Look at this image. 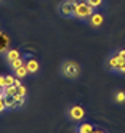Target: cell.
<instances>
[{"label":"cell","instance_id":"cell-1","mask_svg":"<svg viewBox=\"0 0 125 133\" xmlns=\"http://www.w3.org/2000/svg\"><path fill=\"white\" fill-rule=\"evenodd\" d=\"M93 13H95V8L90 6L87 0H77L75 8H74V18L85 21V19H90V16Z\"/></svg>","mask_w":125,"mask_h":133},{"label":"cell","instance_id":"cell-2","mask_svg":"<svg viewBox=\"0 0 125 133\" xmlns=\"http://www.w3.org/2000/svg\"><path fill=\"white\" fill-rule=\"evenodd\" d=\"M61 74L66 79L74 80V79H77L80 75V64L72 61V59H67V61H64L61 64Z\"/></svg>","mask_w":125,"mask_h":133},{"label":"cell","instance_id":"cell-3","mask_svg":"<svg viewBox=\"0 0 125 133\" xmlns=\"http://www.w3.org/2000/svg\"><path fill=\"white\" fill-rule=\"evenodd\" d=\"M77 0H64L58 5V13L63 18H74V8Z\"/></svg>","mask_w":125,"mask_h":133},{"label":"cell","instance_id":"cell-4","mask_svg":"<svg viewBox=\"0 0 125 133\" xmlns=\"http://www.w3.org/2000/svg\"><path fill=\"white\" fill-rule=\"evenodd\" d=\"M67 116H69V119H72V120H75V122H80L83 117H85V109L82 108V106H72L69 111H67Z\"/></svg>","mask_w":125,"mask_h":133},{"label":"cell","instance_id":"cell-5","mask_svg":"<svg viewBox=\"0 0 125 133\" xmlns=\"http://www.w3.org/2000/svg\"><path fill=\"white\" fill-rule=\"evenodd\" d=\"M10 43H11L10 37H8L3 31H0V55H2V53H6V51L10 50Z\"/></svg>","mask_w":125,"mask_h":133},{"label":"cell","instance_id":"cell-6","mask_svg":"<svg viewBox=\"0 0 125 133\" xmlns=\"http://www.w3.org/2000/svg\"><path fill=\"white\" fill-rule=\"evenodd\" d=\"M88 23H90V26H93V27H100V26L104 23V16H103L101 13H98V11H95V13L90 16Z\"/></svg>","mask_w":125,"mask_h":133},{"label":"cell","instance_id":"cell-7","mask_svg":"<svg viewBox=\"0 0 125 133\" xmlns=\"http://www.w3.org/2000/svg\"><path fill=\"white\" fill-rule=\"evenodd\" d=\"M24 66L27 68V72L29 74H35L38 71V61L34 59V58H29L27 61H24Z\"/></svg>","mask_w":125,"mask_h":133},{"label":"cell","instance_id":"cell-8","mask_svg":"<svg viewBox=\"0 0 125 133\" xmlns=\"http://www.w3.org/2000/svg\"><path fill=\"white\" fill-rule=\"evenodd\" d=\"M122 61H123V59H120L119 56H117V53H115L114 56H111V58L108 59V66H109V69L117 71V69H119V66L122 64Z\"/></svg>","mask_w":125,"mask_h":133},{"label":"cell","instance_id":"cell-9","mask_svg":"<svg viewBox=\"0 0 125 133\" xmlns=\"http://www.w3.org/2000/svg\"><path fill=\"white\" fill-rule=\"evenodd\" d=\"M18 58H21V53H19V50L10 48V50L6 51V61H8V63H13V61H16Z\"/></svg>","mask_w":125,"mask_h":133},{"label":"cell","instance_id":"cell-10","mask_svg":"<svg viewBox=\"0 0 125 133\" xmlns=\"http://www.w3.org/2000/svg\"><path fill=\"white\" fill-rule=\"evenodd\" d=\"M3 101H5V108L6 109H18L15 96H6V95H3Z\"/></svg>","mask_w":125,"mask_h":133},{"label":"cell","instance_id":"cell-11","mask_svg":"<svg viewBox=\"0 0 125 133\" xmlns=\"http://www.w3.org/2000/svg\"><path fill=\"white\" fill-rule=\"evenodd\" d=\"M93 128H95V127L91 125V123L83 122V123H80V125H79V128H77V133H91Z\"/></svg>","mask_w":125,"mask_h":133},{"label":"cell","instance_id":"cell-12","mask_svg":"<svg viewBox=\"0 0 125 133\" xmlns=\"http://www.w3.org/2000/svg\"><path fill=\"white\" fill-rule=\"evenodd\" d=\"M27 74H29V72H27V68H26V66H21V68H18V69L15 71V75H16L18 79H24Z\"/></svg>","mask_w":125,"mask_h":133},{"label":"cell","instance_id":"cell-13","mask_svg":"<svg viewBox=\"0 0 125 133\" xmlns=\"http://www.w3.org/2000/svg\"><path fill=\"white\" fill-rule=\"evenodd\" d=\"M3 95H6V96H16V87L15 85H10V87H5L3 88Z\"/></svg>","mask_w":125,"mask_h":133},{"label":"cell","instance_id":"cell-14","mask_svg":"<svg viewBox=\"0 0 125 133\" xmlns=\"http://www.w3.org/2000/svg\"><path fill=\"white\" fill-rule=\"evenodd\" d=\"M10 66H11V69H13V71H16L18 68H21V66H24V59H23V58H18L16 61L10 63Z\"/></svg>","mask_w":125,"mask_h":133},{"label":"cell","instance_id":"cell-15","mask_svg":"<svg viewBox=\"0 0 125 133\" xmlns=\"http://www.w3.org/2000/svg\"><path fill=\"white\" fill-rule=\"evenodd\" d=\"M15 99H16V106H18V109H19V108H23L24 104H26V96H21V95H16V96H15Z\"/></svg>","mask_w":125,"mask_h":133},{"label":"cell","instance_id":"cell-16","mask_svg":"<svg viewBox=\"0 0 125 133\" xmlns=\"http://www.w3.org/2000/svg\"><path fill=\"white\" fill-rule=\"evenodd\" d=\"M114 99H115V103H125V91H117L115 93V96H114Z\"/></svg>","mask_w":125,"mask_h":133},{"label":"cell","instance_id":"cell-17","mask_svg":"<svg viewBox=\"0 0 125 133\" xmlns=\"http://www.w3.org/2000/svg\"><path fill=\"white\" fill-rule=\"evenodd\" d=\"M87 2H88V5L93 6V8H100V6L103 5L104 0H87Z\"/></svg>","mask_w":125,"mask_h":133},{"label":"cell","instance_id":"cell-18","mask_svg":"<svg viewBox=\"0 0 125 133\" xmlns=\"http://www.w3.org/2000/svg\"><path fill=\"white\" fill-rule=\"evenodd\" d=\"M16 93H18V95H21V96H26V93H27V88H26L24 85L21 83V85H18V87H16Z\"/></svg>","mask_w":125,"mask_h":133},{"label":"cell","instance_id":"cell-19","mask_svg":"<svg viewBox=\"0 0 125 133\" xmlns=\"http://www.w3.org/2000/svg\"><path fill=\"white\" fill-rule=\"evenodd\" d=\"M16 80V75H5V82H6V87H10V85H13Z\"/></svg>","mask_w":125,"mask_h":133},{"label":"cell","instance_id":"cell-20","mask_svg":"<svg viewBox=\"0 0 125 133\" xmlns=\"http://www.w3.org/2000/svg\"><path fill=\"white\" fill-rule=\"evenodd\" d=\"M3 111H6V108H5V101H3V95H0V114H2Z\"/></svg>","mask_w":125,"mask_h":133},{"label":"cell","instance_id":"cell-21","mask_svg":"<svg viewBox=\"0 0 125 133\" xmlns=\"http://www.w3.org/2000/svg\"><path fill=\"white\" fill-rule=\"evenodd\" d=\"M6 87V82H5V75H0V88H5Z\"/></svg>","mask_w":125,"mask_h":133},{"label":"cell","instance_id":"cell-22","mask_svg":"<svg viewBox=\"0 0 125 133\" xmlns=\"http://www.w3.org/2000/svg\"><path fill=\"white\" fill-rule=\"evenodd\" d=\"M115 72H120V74H125V61H122V64L119 66V69Z\"/></svg>","mask_w":125,"mask_h":133},{"label":"cell","instance_id":"cell-23","mask_svg":"<svg viewBox=\"0 0 125 133\" xmlns=\"http://www.w3.org/2000/svg\"><path fill=\"white\" fill-rule=\"evenodd\" d=\"M117 56H119L120 59H123V61H125V50H120V51L117 53Z\"/></svg>","mask_w":125,"mask_h":133},{"label":"cell","instance_id":"cell-24","mask_svg":"<svg viewBox=\"0 0 125 133\" xmlns=\"http://www.w3.org/2000/svg\"><path fill=\"white\" fill-rule=\"evenodd\" d=\"M91 133H106L104 130H101V128H93V131Z\"/></svg>","mask_w":125,"mask_h":133},{"label":"cell","instance_id":"cell-25","mask_svg":"<svg viewBox=\"0 0 125 133\" xmlns=\"http://www.w3.org/2000/svg\"><path fill=\"white\" fill-rule=\"evenodd\" d=\"M13 85H15V87H18V85H21V80H19V79L16 77V80H15V83H13Z\"/></svg>","mask_w":125,"mask_h":133},{"label":"cell","instance_id":"cell-26","mask_svg":"<svg viewBox=\"0 0 125 133\" xmlns=\"http://www.w3.org/2000/svg\"><path fill=\"white\" fill-rule=\"evenodd\" d=\"M0 95H3V90H2V88H0Z\"/></svg>","mask_w":125,"mask_h":133}]
</instances>
